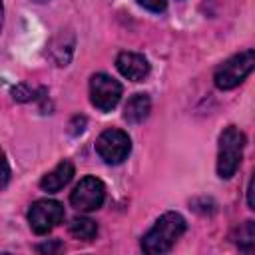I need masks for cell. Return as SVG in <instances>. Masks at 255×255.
Masks as SVG:
<instances>
[{"instance_id": "1", "label": "cell", "mask_w": 255, "mask_h": 255, "mask_svg": "<svg viewBox=\"0 0 255 255\" xmlns=\"http://www.w3.org/2000/svg\"><path fill=\"white\" fill-rule=\"evenodd\" d=\"M183 231H185V219L175 211H167L143 235L141 249L149 255H161L173 247V243L183 235Z\"/></svg>"}, {"instance_id": "15", "label": "cell", "mask_w": 255, "mask_h": 255, "mask_svg": "<svg viewBox=\"0 0 255 255\" xmlns=\"http://www.w3.org/2000/svg\"><path fill=\"white\" fill-rule=\"evenodd\" d=\"M12 94H14V100H22V102H24V100H32V98H34V96H32V92H30L26 86H18V88H14V92H12Z\"/></svg>"}, {"instance_id": "13", "label": "cell", "mask_w": 255, "mask_h": 255, "mask_svg": "<svg viewBox=\"0 0 255 255\" xmlns=\"http://www.w3.org/2000/svg\"><path fill=\"white\" fill-rule=\"evenodd\" d=\"M137 4L143 6V8L149 10V12H163L165 6H167L165 0H137Z\"/></svg>"}, {"instance_id": "17", "label": "cell", "mask_w": 255, "mask_h": 255, "mask_svg": "<svg viewBox=\"0 0 255 255\" xmlns=\"http://www.w3.org/2000/svg\"><path fill=\"white\" fill-rule=\"evenodd\" d=\"M60 247H62L60 243H54V245H40L38 251H56V249H60Z\"/></svg>"}, {"instance_id": "3", "label": "cell", "mask_w": 255, "mask_h": 255, "mask_svg": "<svg viewBox=\"0 0 255 255\" xmlns=\"http://www.w3.org/2000/svg\"><path fill=\"white\" fill-rule=\"evenodd\" d=\"M255 66V52L243 50L235 56H231L229 60H225L213 74V82L219 90H231L235 86H239L253 70Z\"/></svg>"}, {"instance_id": "7", "label": "cell", "mask_w": 255, "mask_h": 255, "mask_svg": "<svg viewBox=\"0 0 255 255\" xmlns=\"http://www.w3.org/2000/svg\"><path fill=\"white\" fill-rule=\"evenodd\" d=\"M106 199V185L94 175H86L70 193V203L80 211L100 209Z\"/></svg>"}, {"instance_id": "14", "label": "cell", "mask_w": 255, "mask_h": 255, "mask_svg": "<svg viewBox=\"0 0 255 255\" xmlns=\"http://www.w3.org/2000/svg\"><path fill=\"white\" fill-rule=\"evenodd\" d=\"M84 126H86V118L84 116H76L72 122H70V133H80V131H84Z\"/></svg>"}, {"instance_id": "10", "label": "cell", "mask_w": 255, "mask_h": 255, "mask_svg": "<svg viewBox=\"0 0 255 255\" xmlns=\"http://www.w3.org/2000/svg\"><path fill=\"white\" fill-rule=\"evenodd\" d=\"M151 112V102L147 94H135L128 100L126 108H124V118L129 124H139L143 122Z\"/></svg>"}, {"instance_id": "6", "label": "cell", "mask_w": 255, "mask_h": 255, "mask_svg": "<svg viewBox=\"0 0 255 255\" xmlns=\"http://www.w3.org/2000/svg\"><path fill=\"white\" fill-rule=\"evenodd\" d=\"M120 98H122V84L118 80L102 72L90 78V100L98 110L102 112L114 110Z\"/></svg>"}, {"instance_id": "8", "label": "cell", "mask_w": 255, "mask_h": 255, "mask_svg": "<svg viewBox=\"0 0 255 255\" xmlns=\"http://www.w3.org/2000/svg\"><path fill=\"white\" fill-rule=\"evenodd\" d=\"M116 66H118V70L124 78L133 80V82H141L149 74L147 60L141 54H135V52H122L116 58Z\"/></svg>"}, {"instance_id": "12", "label": "cell", "mask_w": 255, "mask_h": 255, "mask_svg": "<svg viewBox=\"0 0 255 255\" xmlns=\"http://www.w3.org/2000/svg\"><path fill=\"white\" fill-rule=\"evenodd\" d=\"M8 181H10V165H8L6 153H4L2 147H0V191L8 185Z\"/></svg>"}, {"instance_id": "5", "label": "cell", "mask_w": 255, "mask_h": 255, "mask_svg": "<svg viewBox=\"0 0 255 255\" xmlns=\"http://www.w3.org/2000/svg\"><path fill=\"white\" fill-rule=\"evenodd\" d=\"M64 219V207L56 199H38L28 209V221L34 233L44 235Z\"/></svg>"}, {"instance_id": "18", "label": "cell", "mask_w": 255, "mask_h": 255, "mask_svg": "<svg viewBox=\"0 0 255 255\" xmlns=\"http://www.w3.org/2000/svg\"><path fill=\"white\" fill-rule=\"evenodd\" d=\"M2 20H4V8H2V0H0V28H2Z\"/></svg>"}, {"instance_id": "11", "label": "cell", "mask_w": 255, "mask_h": 255, "mask_svg": "<svg viewBox=\"0 0 255 255\" xmlns=\"http://www.w3.org/2000/svg\"><path fill=\"white\" fill-rule=\"evenodd\" d=\"M68 229H70V233L76 237V239H82V241H90V239H94L96 235H98V225H96V221H92L90 217H74L72 221H70V225H68Z\"/></svg>"}, {"instance_id": "2", "label": "cell", "mask_w": 255, "mask_h": 255, "mask_svg": "<svg viewBox=\"0 0 255 255\" xmlns=\"http://www.w3.org/2000/svg\"><path fill=\"white\" fill-rule=\"evenodd\" d=\"M243 147H245V133L239 128L229 126L221 131V135H219V153H217V173H219V177L229 179V177L235 175V171L241 163Z\"/></svg>"}, {"instance_id": "4", "label": "cell", "mask_w": 255, "mask_h": 255, "mask_svg": "<svg viewBox=\"0 0 255 255\" xmlns=\"http://www.w3.org/2000/svg\"><path fill=\"white\" fill-rule=\"evenodd\" d=\"M96 151L98 155L106 161V163H122L129 151H131V139L126 131L122 129H116V128H110L106 131L100 133L98 141H96Z\"/></svg>"}, {"instance_id": "19", "label": "cell", "mask_w": 255, "mask_h": 255, "mask_svg": "<svg viewBox=\"0 0 255 255\" xmlns=\"http://www.w3.org/2000/svg\"><path fill=\"white\" fill-rule=\"evenodd\" d=\"M34 2H46V0H34Z\"/></svg>"}, {"instance_id": "16", "label": "cell", "mask_w": 255, "mask_h": 255, "mask_svg": "<svg viewBox=\"0 0 255 255\" xmlns=\"http://www.w3.org/2000/svg\"><path fill=\"white\" fill-rule=\"evenodd\" d=\"M247 203H249V209H255V201H253V177H251L249 187H247Z\"/></svg>"}, {"instance_id": "9", "label": "cell", "mask_w": 255, "mask_h": 255, "mask_svg": "<svg viewBox=\"0 0 255 255\" xmlns=\"http://www.w3.org/2000/svg\"><path fill=\"white\" fill-rule=\"evenodd\" d=\"M72 177H74V163L68 161V159H64L50 173H46L40 179V187L44 191H48V193H56V191L64 189L72 181Z\"/></svg>"}]
</instances>
